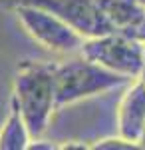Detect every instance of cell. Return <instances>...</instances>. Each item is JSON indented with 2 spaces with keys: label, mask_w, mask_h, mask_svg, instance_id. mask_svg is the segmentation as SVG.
Segmentation results:
<instances>
[{
  "label": "cell",
  "mask_w": 145,
  "mask_h": 150,
  "mask_svg": "<svg viewBox=\"0 0 145 150\" xmlns=\"http://www.w3.org/2000/svg\"><path fill=\"white\" fill-rule=\"evenodd\" d=\"M79 54L127 80L139 78L145 60V44L121 30L84 38Z\"/></svg>",
  "instance_id": "3957f363"
},
{
  "label": "cell",
  "mask_w": 145,
  "mask_h": 150,
  "mask_svg": "<svg viewBox=\"0 0 145 150\" xmlns=\"http://www.w3.org/2000/svg\"><path fill=\"white\" fill-rule=\"evenodd\" d=\"M139 78L143 80V84H145V60H143V68H141V74H139ZM143 146H145V140H143Z\"/></svg>",
  "instance_id": "8fae6325"
},
{
  "label": "cell",
  "mask_w": 145,
  "mask_h": 150,
  "mask_svg": "<svg viewBox=\"0 0 145 150\" xmlns=\"http://www.w3.org/2000/svg\"><path fill=\"white\" fill-rule=\"evenodd\" d=\"M121 32L133 36L135 40H139L141 44H145V8H143V12L139 14V18H137V20H135L127 30H121Z\"/></svg>",
  "instance_id": "30bf717a"
},
{
  "label": "cell",
  "mask_w": 145,
  "mask_h": 150,
  "mask_svg": "<svg viewBox=\"0 0 145 150\" xmlns=\"http://www.w3.org/2000/svg\"><path fill=\"white\" fill-rule=\"evenodd\" d=\"M117 134L141 148L145 140V84L141 78H133L125 84L115 108Z\"/></svg>",
  "instance_id": "8992f818"
},
{
  "label": "cell",
  "mask_w": 145,
  "mask_h": 150,
  "mask_svg": "<svg viewBox=\"0 0 145 150\" xmlns=\"http://www.w3.org/2000/svg\"><path fill=\"white\" fill-rule=\"evenodd\" d=\"M2 4L8 8L18 6V4L44 8L56 14L58 18H62L64 22H68L84 38L100 36L113 30L109 22L103 18L96 0H2Z\"/></svg>",
  "instance_id": "5b68a950"
},
{
  "label": "cell",
  "mask_w": 145,
  "mask_h": 150,
  "mask_svg": "<svg viewBox=\"0 0 145 150\" xmlns=\"http://www.w3.org/2000/svg\"><path fill=\"white\" fill-rule=\"evenodd\" d=\"M12 10L20 26L24 28V32L46 50L56 54H66V56L79 52L84 44V36L62 18H58L56 14L28 4L12 6Z\"/></svg>",
  "instance_id": "277c9868"
},
{
  "label": "cell",
  "mask_w": 145,
  "mask_h": 150,
  "mask_svg": "<svg viewBox=\"0 0 145 150\" xmlns=\"http://www.w3.org/2000/svg\"><path fill=\"white\" fill-rule=\"evenodd\" d=\"M141 2H143V4H145V0H141Z\"/></svg>",
  "instance_id": "7c38bea8"
},
{
  "label": "cell",
  "mask_w": 145,
  "mask_h": 150,
  "mask_svg": "<svg viewBox=\"0 0 145 150\" xmlns=\"http://www.w3.org/2000/svg\"><path fill=\"white\" fill-rule=\"evenodd\" d=\"M96 2L113 30H127L145 8L141 0H96Z\"/></svg>",
  "instance_id": "52a82bcc"
},
{
  "label": "cell",
  "mask_w": 145,
  "mask_h": 150,
  "mask_svg": "<svg viewBox=\"0 0 145 150\" xmlns=\"http://www.w3.org/2000/svg\"><path fill=\"white\" fill-rule=\"evenodd\" d=\"M52 72L58 110L91 96L121 88L129 82L127 78L84 58L79 52L70 54L62 62H52Z\"/></svg>",
  "instance_id": "7a4b0ae2"
},
{
  "label": "cell",
  "mask_w": 145,
  "mask_h": 150,
  "mask_svg": "<svg viewBox=\"0 0 145 150\" xmlns=\"http://www.w3.org/2000/svg\"><path fill=\"white\" fill-rule=\"evenodd\" d=\"M89 148H101V150H127V148H137V146H133L131 142H127L125 138H121L119 134L117 136H109V138H101L98 140V142H93Z\"/></svg>",
  "instance_id": "9c48e42d"
},
{
  "label": "cell",
  "mask_w": 145,
  "mask_h": 150,
  "mask_svg": "<svg viewBox=\"0 0 145 150\" xmlns=\"http://www.w3.org/2000/svg\"><path fill=\"white\" fill-rule=\"evenodd\" d=\"M10 104L20 112L32 138L44 136L54 118V112L58 110L52 62H20L12 82Z\"/></svg>",
  "instance_id": "6da1fadb"
},
{
  "label": "cell",
  "mask_w": 145,
  "mask_h": 150,
  "mask_svg": "<svg viewBox=\"0 0 145 150\" xmlns=\"http://www.w3.org/2000/svg\"><path fill=\"white\" fill-rule=\"evenodd\" d=\"M30 132L24 124L20 112L10 104V114L0 126V150H26L30 144Z\"/></svg>",
  "instance_id": "ba28073f"
}]
</instances>
